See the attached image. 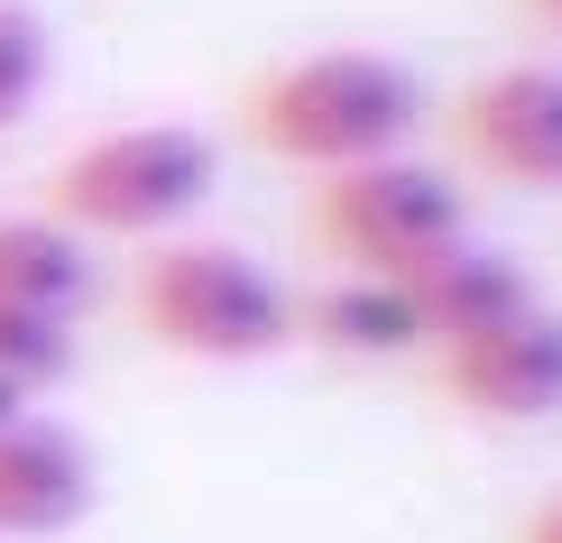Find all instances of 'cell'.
I'll use <instances>...</instances> for the list:
<instances>
[{
    "label": "cell",
    "mask_w": 562,
    "mask_h": 543,
    "mask_svg": "<svg viewBox=\"0 0 562 543\" xmlns=\"http://www.w3.org/2000/svg\"><path fill=\"white\" fill-rule=\"evenodd\" d=\"M415 121H425V83L379 46H323V56H295L268 83H249V138L314 176L415 148Z\"/></svg>",
    "instance_id": "6da1fadb"
},
{
    "label": "cell",
    "mask_w": 562,
    "mask_h": 543,
    "mask_svg": "<svg viewBox=\"0 0 562 543\" xmlns=\"http://www.w3.org/2000/svg\"><path fill=\"white\" fill-rule=\"evenodd\" d=\"M222 184V148L184 121H130L83 138L46 184V212L83 240H167Z\"/></svg>",
    "instance_id": "7a4b0ae2"
},
{
    "label": "cell",
    "mask_w": 562,
    "mask_h": 543,
    "mask_svg": "<svg viewBox=\"0 0 562 543\" xmlns=\"http://www.w3.org/2000/svg\"><path fill=\"white\" fill-rule=\"evenodd\" d=\"M138 323L176 360L249 369L295 341V295L240 240H167L138 268Z\"/></svg>",
    "instance_id": "3957f363"
},
{
    "label": "cell",
    "mask_w": 562,
    "mask_h": 543,
    "mask_svg": "<svg viewBox=\"0 0 562 543\" xmlns=\"http://www.w3.org/2000/svg\"><path fill=\"white\" fill-rule=\"evenodd\" d=\"M314 240L360 276H415L425 258L471 240V203L442 167L396 148V157H369V167H341L314 184Z\"/></svg>",
    "instance_id": "277c9868"
},
{
    "label": "cell",
    "mask_w": 562,
    "mask_h": 543,
    "mask_svg": "<svg viewBox=\"0 0 562 543\" xmlns=\"http://www.w3.org/2000/svg\"><path fill=\"white\" fill-rule=\"evenodd\" d=\"M442 396L480 423H544L562 415V314L553 304H526V314L488 323V332L434 350Z\"/></svg>",
    "instance_id": "5b68a950"
},
{
    "label": "cell",
    "mask_w": 562,
    "mask_h": 543,
    "mask_svg": "<svg viewBox=\"0 0 562 543\" xmlns=\"http://www.w3.org/2000/svg\"><path fill=\"white\" fill-rule=\"evenodd\" d=\"M452 138L480 176L553 194L562 184V65H498L452 102Z\"/></svg>",
    "instance_id": "8992f818"
},
{
    "label": "cell",
    "mask_w": 562,
    "mask_h": 543,
    "mask_svg": "<svg viewBox=\"0 0 562 543\" xmlns=\"http://www.w3.org/2000/svg\"><path fill=\"white\" fill-rule=\"evenodd\" d=\"M406 304H415L425 350H452V341L488 332V323L526 314V304H535V276H526L507 249H488V240H452L442 258H425V268L406 276Z\"/></svg>",
    "instance_id": "52a82bcc"
},
{
    "label": "cell",
    "mask_w": 562,
    "mask_h": 543,
    "mask_svg": "<svg viewBox=\"0 0 562 543\" xmlns=\"http://www.w3.org/2000/svg\"><path fill=\"white\" fill-rule=\"evenodd\" d=\"M92 507V452L65 423L19 415L0 433V543L10 534H65Z\"/></svg>",
    "instance_id": "ba28073f"
},
{
    "label": "cell",
    "mask_w": 562,
    "mask_h": 543,
    "mask_svg": "<svg viewBox=\"0 0 562 543\" xmlns=\"http://www.w3.org/2000/svg\"><path fill=\"white\" fill-rule=\"evenodd\" d=\"M295 341L333 350V360H360V369H387V360H415L425 350L406 276H360V268H341L333 286L295 295Z\"/></svg>",
    "instance_id": "9c48e42d"
},
{
    "label": "cell",
    "mask_w": 562,
    "mask_h": 543,
    "mask_svg": "<svg viewBox=\"0 0 562 543\" xmlns=\"http://www.w3.org/2000/svg\"><path fill=\"white\" fill-rule=\"evenodd\" d=\"M0 304L46 323H75L92 304V240L65 230L56 212H10L0 222Z\"/></svg>",
    "instance_id": "30bf717a"
},
{
    "label": "cell",
    "mask_w": 562,
    "mask_h": 543,
    "mask_svg": "<svg viewBox=\"0 0 562 543\" xmlns=\"http://www.w3.org/2000/svg\"><path fill=\"white\" fill-rule=\"evenodd\" d=\"M65 369H75V323H46V314H19V304H0V387L46 396Z\"/></svg>",
    "instance_id": "8fae6325"
},
{
    "label": "cell",
    "mask_w": 562,
    "mask_h": 543,
    "mask_svg": "<svg viewBox=\"0 0 562 543\" xmlns=\"http://www.w3.org/2000/svg\"><path fill=\"white\" fill-rule=\"evenodd\" d=\"M46 75H56V46H46L37 10H19V0H0V129H19L37 111Z\"/></svg>",
    "instance_id": "7c38bea8"
},
{
    "label": "cell",
    "mask_w": 562,
    "mask_h": 543,
    "mask_svg": "<svg viewBox=\"0 0 562 543\" xmlns=\"http://www.w3.org/2000/svg\"><path fill=\"white\" fill-rule=\"evenodd\" d=\"M517 543H562V498H553V507H535V516H526V534H517Z\"/></svg>",
    "instance_id": "4fadbf2b"
},
{
    "label": "cell",
    "mask_w": 562,
    "mask_h": 543,
    "mask_svg": "<svg viewBox=\"0 0 562 543\" xmlns=\"http://www.w3.org/2000/svg\"><path fill=\"white\" fill-rule=\"evenodd\" d=\"M29 406H37V396H29V387H0V433H10V423H19V415H29Z\"/></svg>",
    "instance_id": "5bb4252c"
},
{
    "label": "cell",
    "mask_w": 562,
    "mask_h": 543,
    "mask_svg": "<svg viewBox=\"0 0 562 543\" xmlns=\"http://www.w3.org/2000/svg\"><path fill=\"white\" fill-rule=\"evenodd\" d=\"M535 19H544V29H562V0H535Z\"/></svg>",
    "instance_id": "9a60e30c"
}]
</instances>
